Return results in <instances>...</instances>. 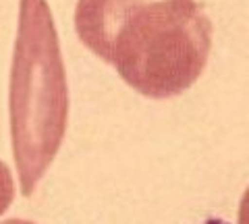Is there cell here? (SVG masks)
Returning a JSON list of instances; mask_svg holds the SVG:
<instances>
[{"label": "cell", "mask_w": 249, "mask_h": 224, "mask_svg": "<svg viewBox=\"0 0 249 224\" xmlns=\"http://www.w3.org/2000/svg\"><path fill=\"white\" fill-rule=\"evenodd\" d=\"M0 224H36V222H31V220H21V218H11V220H4V222H0Z\"/></svg>", "instance_id": "cell-5"}, {"label": "cell", "mask_w": 249, "mask_h": 224, "mask_svg": "<svg viewBox=\"0 0 249 224\" xmlns=\"http://www.w3.org/2000/svg\"><path fill=\"white\" fill-rule=\"evenodd\" d=\"M75 32L137 94L181 96L212 50V21L197 0H77Z\"/></svg>", "instance_id": "cell-1"}, {"label": "cell", "mask_w": 249, "mask_h": 224, "mask_svg": "<svg viewBox=\"0 0 249 224\" xmlns=\"http://www.w3.org/2000/svg\"><path fill=\"white\" fill-rule=\"evenodd\" d=\"M237 224H249V187L245 189L243 197L239 204V216H237Z\"/></svg>", "instance_id": "cell-4"}, {"label": "cell", "mask_w": 249, "mask_h": 224, "mask_svg": "<svg viewBox=\"0 0 249 224\" xmlns=\"http://www.w3.org/2000/svg\"><path fill=\"white\" fill-rule=\"evenodd\" d=\"M15 199V179L11 168L0 160V216L11 207Z\"/></svg>", "instance_id": "cell-3"}, {"label": "cell", "mask_w": 249, "mask_h": 224, "mask_svg": "<svg viewBox=\"0 0 249 224\" xmlns=\"http://www.w3.org/2000/svg\"><path fill=\"white\" fill-rule=\"evenodd\" d=\"M9 117L21 193L29 197L50 171L69 121V86L60 42L46 0H21Z\"/></svg>", "instance_id": "cell-2"}]
</instances>
